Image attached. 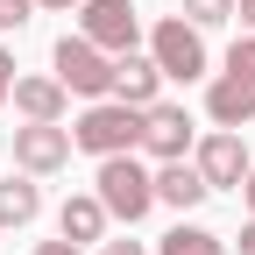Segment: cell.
Here are the masks:
<instances>
[{
    "mask_svg": "<svg viewBox=\"0 0 255 255\" xmlns=\"http://www.w3.org/2000/svg\"><path fill=\"white\" fill-rule=\"evenodd\" d=\"M71 149L85 156H128L142 149V107H121V100H92L71 128Z\"/></svg>",
    "mask_w": 255,
    "mask_h": 255,
    "instance_id": "obj_1",
    "label": "cell"
},
{
    "mask_svg": "<svg viewBox=\"0 0 255 255\" xmlns=\"http://www.w3.org/2000/svg\"><path fill=\"white\" fill-rule=\"evenodd\" d=\"M206 114H213L220 128H241V121H255V36L227 50L220 78L206 85Z\"/></svg>",
    "mask_w": 255,
    "mask_h": 255,
    "instance_id": "obj_2",
    "label": "cell"
},
{
    "mask_svg": "<svg viewBox=\"0 0 255 255\" xmlns=\"http://www.w3.org/2000/svg\"><path fill=\"white\" fill-rule=\"evenodd\" d=\"M100 206H107V220H128V227L156 206V170L135 163V149L128 156H100Z\"/></svg>",
    "mask_w": 255,
    "mask_h": 255,
    "instance_id": "obj_3",
    "label": "cell"
},
{
    "mask_svg": "<svg viewBox=\"0 0 255 255\" xmlns=\"http://www.w3.org/2000/svg\"><path fill=\"white\" fill-rule=\"evenodd\" d=\"M149 57H156V71L191 85V78H206V28H191L184 14H163L149 28Z\"/></svg>",
    "mask_w": 255,
    "mask_h": 255,
    "instance_id": "obj_4",
    "label": "cell"
},
{
    "mask_svg": "<svg viewBox=\"0 0 255 255\" xmlns=\"http://www.w3.org/2000/svg\"><path fill=\"white\" fill-rule=\"evenodd\" d=\"M78 36L92 50H107V57H128L142 36V21H135V0H78Z\"/></svg>",
    "mask_w": 255,
    "mask_h": 255,
    "instance_id": "obj_5",
    "label": "cell"
},
{
    "mask_svg": "<svg viewBox=\"0 0 255 255\" xmlns=\"http://www.w3.org/2000/svg\"><path fill=\"white\" fill-rule=\"evenodd\" d=\"M57 85L78 92V100H107V92H114V57L92 50L85 36H64L57 43Z\"/></svg>",
    "mask_w": 255,
    "mask_h": 255,
    "instance_id": "obj_6",
    "label": "cell"
},
{
    "mask_svg": "<svg viewBox=\"0 0 255 255\" xmlns=\"http://www.w3.org/2000/svg\"><path fill=\"white\" fill-rule=\"evenodd\" d=\"M14 163H21L28 177L64 170V163H71V128H64V121H28V128H14Z\"/></svg>",
    "mask_w": 255,
    "mask_h": 255,
    "instance_id": "obj_7",
    "label": "cell"
},
{
    "mask_svg": "<svg viewBox=\"0 0 255 255\" xmlns=\"http://www.w3.org/2000/svg\"><path fill=\"white\" fill-rule=\"evenodd\" d=\"M248 170H255V163H248V149H241L234 128H220V135L199 142V177H206V191H241Z\"/></svg>",
    "mask_w": 255,
    "mask_h": 255,
    "instance_id": "obj_8",
    "label": "cell"
},
{
    "mask_svg": "<svg viewBox=\"0 0 255 255\" xmlns=\"http://www.w3.org/2000/svg\"><path fill=\"white\" fill-rule=\"evenodd\" d=\"M142 149L156 156V163H177V156L191 149V114H184V107H170V100L142 107Z\"/></svg>",
    "mask_w": 255,
    "mask_h": 255,
    "instance_id": "obj_9",
    "label": "cell"
},
{
    "mask_svg": "<svg viewBox=\"0 0 255 255\" xmlns=\"http://www.w3.org/2000/svg\"><path fill=\"white\" fill-rule=\"evenodd\" d=\"M114 92L121 107H156V92H163V71H156V57H114Z\"/></svg>",
    "mask_w": 255,
    "mask_h": 255,
    "instance_id": "obj_10",
    "label": "cell"
},
{
    "mask_svg": "<svg viewBox=\"0 0 255 255\" xmlns=\"http://www.w3.org/2000/svg\"><path fill=\"white\" fill-rule=\"evenodd\" d=\"M14 114L21 121H64V100H71V92H64L57 78H14Z\"/></svg>",
    "mask_w": 255,
    "mask_h": 255,
    "instance_id": "obj_11",
    "label": "cell"
},
{
    "mask_svg": "<svg viewBox=\"0 0 255 255\" xmlns=\"http://www.w3.org/2000/svg\"><path fill=\"white\" fill-rule=\"evenodd\" d=\"M199 199H206V177H199V163H184V156H177V163H163V170H156V206H177V213H191Z\"/></svg>",
    "mask_w": 255,
    "mask_h": 255,
    "instance_id": "obj_12",
    "label": "cell"
},
{
    "mask_svg": "<svg viewBox=\"0 0 255 255\" xmlns=\"http://www.w3.org/2000/svg\"><path fill=\"white\" fill-rule=\"evenodd\" d=\"M57 234L64 241H100L107 234V206H100V191H85V199H64V213H57Z\"/></svg>",
    "mask_w": 255,
    "mask_h": 255,
    "instance_id": "obj_13",
    "label": "cell"
},
{
    "mask_svg": "<svg viewBox=\"0 0 255 255\" xmlns=\"http://www.w3.org/2000/svg\"><path fill=\"white\" fill-rule=\"evenodd\" d=\"M36 213H43L36 177H0V227H28Z\"/></svg>",
    "mask_w": 255,
    "mask_h": 255,
    "instance_id": "obj_14",
    "label": "cell"
},
{
    "mask_svg": "<svg viewBox=\"0 0 255 255\" xmlns=\"http://www.w3.org/2000/svg\"><path fill=\"white\" fill-rule=\"evenodd\" d=\"M163 255H227V241H220L213 227H191V220H177V227L163 234Z\"/></svg>",
    "mask_w": 255,
    "mask_h": 255,
    "instance_id": "obj_15",
    "label": "cell"
},
{
    "mask_svg": "<svg viewBox=\"0 0 255 255\" xmlns=\"http://www.w3.org/2000/svg\"><path fill=\"white\" fill-rule=\"evenodd\" d=\"M227 14H234V0H184V21L191 28H220Z\"/></svg>",
    "mask_w": 255,
    "mask_h": 255,
    "instance_id": "obj_16",
    "label": "cell"
},
{
    "mask_svg": "<svg viewBox=\"0 0 255 255\" xmlns=\"http://www.w3.org/2000/svg\"><path fill=\"white\" fill-rule=\"evenodd\" d=\"M28 14H36V0H0V28H21Z\"/></svg>",
    "mask_w": 255,
    "mask_h": 255,
    "instance_id": "obj_17",
    "label": "cell"
},
{
    "mask_svg": "<svg viewBox=\"0 0 255 255\" xmlns=\"http://www.w3.org/2000/svg\"><path fill=\"white\" fill-rule=\"evenodd\" d=\"M36 255H85V248H78V241H64V234H57V241H36Z\"/></svg>",
    "mask_w": 255,
    "mask_h": 255,
    "instance_id": "obj_18",
    "label": "cell"
},
{
    "mask_svg": "<svg viewBox=\"0 0 255 255\" xmlns=\"http://www.w3.org/2000/svg\"><path fill=\"white\" fill-rule=\"evenodd\" d=\"M7 92H14V57L0 50V107H7Z\"/></svg>",
    "mask_w": 255,
    "mask_h": 255,
    "instance_id": "obj_19",
    "label": "cell"
},
{
    "mask_svg": "<svg viewBox=\"0 0 255 255\" xmlns=\"http://www.w3.org/2000/svg\"><path fill=\"white\" fill-rule=\"evenodd\" d=\"M100 255H142V241H100Z\"/></svg>",
    "mask_w": 255,
    "mask_h": 255,
    "instance_id": "obj_20",
    "label": "cell"
},
{
    "mask_svg": "<svg viewBox=\"0 0 255 255\" xmlns=\"http://www.w3.org/2000/svg\"><path fill=\"white\" fill-rule=\"evenodd\" d=\"M234 14L248 21V36H255V0H234Z\"/></svg>",
    "mask_w": 255,
    "mask_h": 255,
    "instance_id": "obj_21",
    "label": "cell"
},
{
    "mask_svg": "<svg viewBox=\"0 0 255 255\" xmlns=\"http://www.w3.org/2000/svg\"><path fill=\"white\" fill-rule=\"evenodd\" d=\"M241 255H255V213H248V227H241Z\"/></svg>",
    "mask_w": 255,
    "mask_h": 255,
    "instance_id": "obj_22",
    "label": "cell"
},
{
    "mask_svg": "<svg viewBox=\"0 0 255 255\" xmlns=\"http://www.w3.org/2000/svg\"><path fill=\"white\" fill-rule=\"evenodd\" d=\"M241 199H248V213H255V170H248V177H241Z\"/></svg>",
    "mask_w": 255,
    "mask_h": 255,
    "instance_id": "obj_23",
    "label": "cell"
},
{
    "mask_svg": "<svg viewBox=\"0 0 255 255\" xmlns=\"http://www.w3.org/2000/svg\"><path fill=\"white\" fill-rule=\"evenodd\" d=\"M36 7H78V0H36Z\"/></svg>",
    "mask_w": 255,
    "mask_h": 255,
    "instance_id": "obj_24",
    "label": "cell"
}]
</instances>
